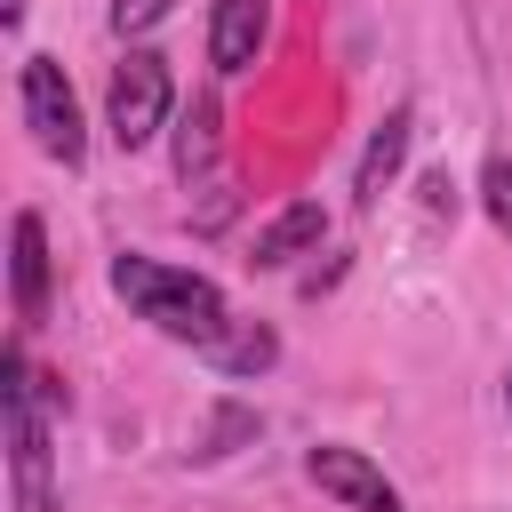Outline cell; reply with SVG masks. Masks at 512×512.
I'll return each instance as SVG.
<instances>
[{"instance_id":"1","label":"cell","mask_w":512,"mask_h":512,"mask_svg":"<svg viewBox=\"0 0 512 512\" xmlns=\"http://www.w3.org/2000/svg\"><path fill=\"white\" fill-rule=\"evenodd\" d=\"M112 288L136 304V320H152L160 336H176V344H216L224 328H232V312H224V296H216V280H200V272H184V264H160V256H112Z\"/></svg>"},{"instance_id":"2","label":"cell","mask_w":512,"mask_h":512,"mask_svg":"<svg viewBox=\"0 0 512 512\" xmlns=\"http://www.w3.org/2000/svg\"><path fill=\"white\" fill-rule=\"evenodd\" d=\"M0 408H8L16 512H56V488H48V408H56V376H40V368L24 360V344H8V360H0Z\"/></svg>"},{"instance_id":"3","label":"cell","mask_w":512,"mask_h":512,"mask_svg":"<svg viewBox=\"0 0 512 512\" xmlns=\"http://www.w3.org/2000/svg\"><path fill=\"white\" fill-rule=\"evenodd\" d=\"M168 104H176V88H168V56H152V48H128V56L112 64V88H104L112 144H120V152H144V144L168 128Z\"/></svg>"},{"instance_id":"4","label":"cell","mask_w":512,"mask_h":512,"mask_svg":"<svg viewBox=\"0 0 512 512\" xmlns=\"http://www.w3.org/2000/svg\"><path fill=\"white\" fill-rule=\"evenodd\" d=\"M24 128H32V144H40L48 160L80 168V152H88V136H80V96H72V80H64L56 56H24Z\"/></svg>"},{"instance_id":"5","label":"cell","mask_w":512,"mask_h":512,"mask_svg":"<svg viewBox=\"0 0 512 512\" xmlns=\"http://www.w3.org/2000/svg\"><path fill=\"white\" fill-rule=\"evenodd\" d=\"M304 472H312V488H320V496H336L344 512H408V504H400V488H392L360 448H344V440H320V448L304 456Z\"/></svg>"},{"instance_id":"6","label":"cell","mask_w":512,"mask_h":512,"mask_svg":"<svg viewBox=\"0 0 512 512\" xmlns=\"http://www.w3.org/2000/svg\"><path fill=\"white\" fill-rule=\"evenodd\" d=\"M264 32H272V0H216V16H208V64L224 80L248 72L256 48H264Z\"/></svg>"},{"instance_id":"7","label":"cell","mask_w":512,"mask_h":512,"mask_svg":"<svg viewBox=\"0 0 512 512\" xmlns=\"http://www.w3.org/2000/svg\"><path fill=\"white\" fill-rule=\"evenodd\" d=\"M320 240H328V208H320V200H288V208L256 232L248 264H256V272H280V264H296V256H304V248H320Z\"/></svg>"},{"instance_id":"8","label":"cell","mask_w":512,"mask_h":512,"mask_svg":"<svg viewBox=\"0 0 512 512\" xmlns=\"http://www.w3.org/2000/svg\"><path fill=\"white\" fill-rule=\"evenodd\" d=\"M8 280H16V320L32 328V320L48 312V232H40L32 208L8 224Z\"/></svg>"},{"instance_id":"9","label":"cell","mask_w":512,"mask_h":512,"mask_svg":"<svg viewBox=\"0 0 512 512\" xmlns=\"http://www.w3.org/2000/svg\"><path fill=\"white\" fill-rule=\"evenodd\" d=\"M408 128H416V120H408V104L376 120V136H368V152H360V176H352L360 208H376V200H384V184L400 176V160H408Z\"/></svg>"},{"instance_id":"10","label":"cell","mask_w":512,"mask_h":512,"mask_svg":"<svg viewBox=\"0 0 512 512\" xmlns=\"http://www.w3.org/2000/svg\"><path fill=\"white\" fill-rule=\"evenodd\" d=\"M208 360H216L224 376H264V368L280 360V336H272L264 320H232V328L208 344Z\"/></svg>"},{"instance_id":"11","label":"cell","mask_w":512,"mask_h":512,"mask_svg":"<svg viewBox=\"0 0 512 512\" xmlns=\"http://www.w3.org/2000/svg\"><path fill=\"white\" fill-rule=\"evenodd\" d=\"M208 160H216V96H192V112L176 120V176L192 184L208 176Z\"/></svg>"},{"instance_id":"12","label":"cell","mask_w":512,"mask_h":512,"mask_svg":"<svg viewBox=\"0 0 512 512\" xmlns=\"http://www.w3.org/2000/svg\"><path fill=\"white\" fill-rule=\"evenodd\" d=\"M480 208H488V224L512 240V160H488V168H480Z\"/></svg>"},{"instance_id":"13","label":"cell","mask_w":512,"mask_h":512,"mask_svg":"<svg viewBox=\"0 0 512 512\" xmlns=\"http://www.w3.org/2000/svg\"><path fill=\"white\" fill-rule=\"evenodd\" d=\"M232 440H256V416H248V408H216V424H208V440H200L192 456H200V464H208V456H232Z\"/></svg>"},{"instance_id":"14","label":"cell","mask_w":512,"mask_h":512,"mask_svg":"<svg viewBox=\"0 0 512 512\" xmlns=\"http://www.w3.org/2000/svg\"><path fill=\"white\" fill-rule=\"evenodd\" d=\"M168 8L176 0H112V32H152V24H168Z\"/></svg>"},{"instance_id":"15","label":"cell","mask_w":512,"mask_h":512,"mask_svg":"<svg viewBox=\"0 0 512 512\" xmlns=\"http://www.w3.org/2000/svg\"><path fill=\"white\" fill-rule=\"evenodd\" d=\"M424 208L448 216V208H456V184H448V176H424Z\"/></svg>"},{"instance_id":"16","label":"cell","mask_w":512,"mask_h":512,"mask_svg":"<svg viewBox=\"0 0 512 512\" xmlns=\"http://www.w3.org/2000/svg\"><path fill=\"white\" fill-rule=\"evenodd\" d=\"M0 24H24V0H0Z\"/></svg>"},{"instance_id":"17","label":"cell","mask_w":512,"mask_h":512,"mask_svg":"<svg viewBox=\"0 0 512 512\" xmlns=\"http://www.w3.org/2000/svg\"><path fill=\"white\" fill-rule=\"evenodd\" d=\"M504 392H512V376H504Z\"/></svg>"}]
</instances>
